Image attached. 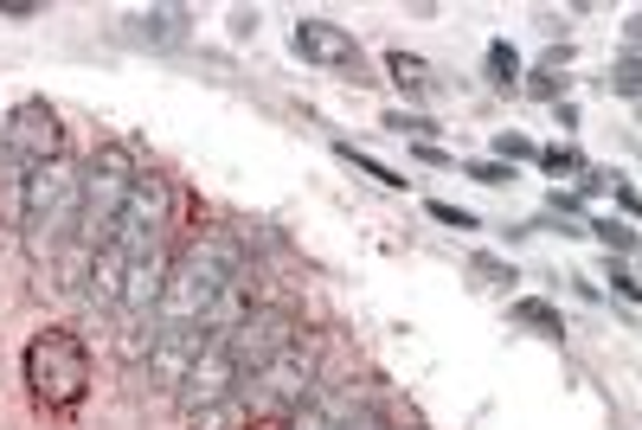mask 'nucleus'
<instances>
[{
	"label": "nucleus",
	"instance_id": "1",
	"mask_svg": "<svg viewBox=\"0 0 642 430\" xmlns=\"http://www.w3.org/2000/svg\"><path fill=\"white\" fill-rule=\"evenodd\" d=\"M238 277H244V251H238V238L200 231L187 251H174L167 295H161V308H154V321H148V341H154V334H206L213 315H218V302L231 295Z\"/></svg>",
	"mask_w": 642,
	"mask_h": 430
},
{
	"label": "nucleus",
	"instance_id": "2",
	"mask_svg": "<svg viewBox=\"0 0 642 430\" xmlns=\"http://www.w3.org/2000/svg\"><path fill=\"white\" fill-rule=\"evenodd\" d=\"M20 238H26V251H33V264L39 270H52V257L72 244L77 251V218H84V167H77L72 154H59V161H46L39 174H26L20 180Z\"/></svg>",
	"mask_w": 642,
	"mask_h": 430
},
{
	"label": "nucleus",
	"instance_id": "3",
	"mask_svg": "<svg viewBox=\"0 0 642 430\" xmlns=\"http://www.w3.org/2000/svg\"><path fill=\"white\" fill-rule=\"evenodd\" d=\"M136 180H142V167H136V148L129 142H103L84 161V218H77V270L84 277H90V257L103 244H116L123 213L136 200Z\"/></svg>",
	"mask_w": 642,
	"mask_h": 430
},
{
	"label": "nucleus",
	"instance_id": "4",
	"mask_svg": "<svg viewBox=\"0 0 642 430\" xmlns=\"http://www.w3.org/2000/svg\"><path fill=\"white\" fill-rule=\"evenodd\" d=\"M322 359H328V341H322L315 328H302V334H295L284 354L264 366V372H251V379H244V392H238V399H244L257 418H284V425H289V418L315 399Z\"/></svg>",
	"mask_w": 642,
	"mask_h": 430
},
{
	"label": "nucleus",
	"instance_id": "5",
	"mask_svg": "<svg viewBox=\"0 0 642 430\" xmlns=\"http://www.w3.org/2000/svg\"><path fill=\"white\" fill-rule=\"evenodd\" d=\"M26 392L46 405V412H72L77 399L90 392V354L72 328H46L26 341Z\"/></svg>",
	"mask_w": 642,
	"mask_h": 430
},
{
	"label": "nucleus",
	"instance_id": "6",
	"mask_svg": "<svg viewBox=\"0 0 642 430\" xmlns=\"http://www.w3.org/2000/svg\"><path fill=\"white\" fill-rule=\"evenodd\" d=\"M59 154H65V116H59L46 97H26V103H13V110H7L0 167H7L13 180L39 174V167H46V161H59Z\"/></svg>",
	"mask_w": 642,
	"mask_h": 430
},
{
	"label": "nucleus",
	"instance_id": "7",
	"mask_svg": "<svg viewBox=\"0 0 642 430\" xmlns=\"http://www.w3.org/2000/svg\"><path fill=\"white\" fill-rule=\"evenodd\" d=\"M238 385H244V372H238V359H231V341H225V328H206V347L193 359V372L180 379V392H174V405H180V418H213L225 412L231 399H238Z\"/></svg>",
	"mask_w": 642,
	"mask_h": 430
},
{
	"label": "nucleus",
	"instance_id": "8",
	"mask_svg": "<svg viewBox=\"0 0 642 430\" xmlns=\"http://www.w3.org/2000/svg\"><path fill=\"white\" fill-rule=\"evenodd\" d=\"M295 334H302V321H295V308H289V302H251V308L225 328L231 359H238V372H244V379H251V372H264V366L295 341ZM238 392H244V385H238Z\"/></svg>",
	"mask_w": 642,
	"mask_h": 430
},
{
	"label": "nucleus",
	"instance_id": "9",
	"mask_svg": "<svg viewBox=\"0 0 642 430\" xmlns=\"http://www.w3.org/2000/svg\"><path fill=\"white\" fill-rule=\"evenodd\" d=\"M295 52L309 65H322V72H366L360 39L348 26H335V20H295Z\"/></svg>",
	"mask_w": 642,
	"mask_h": 430
},
{
	"label": "nucleus",
	"instance_id": "10",
	"mask_svg": "<svg viewBox=\"0 0 642 430\" xmlns=\"http://www.w3.org/2000/svg\"><path fill=\"white\" fill-rule=\"evenodd\" d=\"M200 347H206V334H154V341L142 347L148 385H154V392H180V379L193 372Z\"/></svg>",
	"mask_w": 642,
	"mask_h": 430
},
{
	"label": "nucleus",
	"instance_id": "11",
	"mask_svg": "<svg viewBox=\"0 0 642 430\" xmlns=\"http://www.w3.org/2000/svg\"><path fill=\"white\" fill-rule=\"evenodd\" d=\"M360 412H366V385H341V392H315L284 430H341L348 418H360Z\"/></svg>",
	"mask_w": 642,
	"mask_h": 430
},
{
	"label": "nucleus",
	"instance_id": "12",
	"mask_svg": "<svg viewBox=\"0 0 642 430\" xmlns=\"http://www.w3.org/2000/svg\"><path fill=\"white\" fill-rule=\"evenodd\" d=\"M386 77H392V84H399L405 97H430V84H437V77H430V65L418 59V52H386Z\"/></svg>",
	"mask_w": 642,
	"mask_h": 430
},
{
	"label": "nucleus",
	"instance_id": "13",
	"mask_svg": "<svg viewBox=\"0 0 642 430\" xmlns=\"http://www.w3.org/2000/svg\"><path fill=\"white\" fill-rule=\"evenodd\" d=\"M489 77H495V90H520V52H514V46H507V39H495V46H489Z\"/></svg>",
	"mask_w": 642,
	"mask_h": 430
},
{
	"label": "nucleus",
	"instance_id": "14",
	"mask_svg": "<svg viewBox=\"0 0 642 430\" xmlns=\"http://www.w3.org/2000/svg\"><path fill=\"white\" fill-rule=\"evenodd\" d=\"M335 154H341V161H354L360 174H366V180H373V187H386V193H405V180H399V174H392V167H386V161H373V154H360V148H335Z\"/></svg>",
	"mask_w": 642,
	"mask_h": 430
},
{
	"label": "nucleus",
	"instance_id": "15",
	"mask_svg": "<svg viewBox=\"0 0 642 430\" xmlns=\"http://www.w3.org/2000/svg\"><path fill=\"white\" fill-rule=\"evenodd\" d=\"M514 321H527V328H540L546 341H566V321H559V315L546 308V302H533V295H527V302H514Z\"/></svg>",
	"mask_w": 642,
	"mask_h": 430
},
{
	"label": "nucleus",
	"instance_id": "16",
	"mask_svg": "<svg viewBox=\"0 0 642 430\" xmlns=\"http://www.w3.org/2000/svg\"><path fill=\"white\" fill-rule=\"evenodd\" d=\"M142 26L154 33V39H187V26H193V20H187V7H154Z\"/></svg>",
	"mask_w": 642,
	"mask_h": 430
},
{
	"label": "nucleus",
	"instance_id": "17",
	"mask_svg": "<svg viewBox=\"0 0 642 430\" xmlns=\"http://www.w3.org/2000/svg\"><path fill=\"white\" fill-rule=\"evenodd\" d=\"M591 238H597V244H610V251H637V244H642L624 218H597V225H591Z\"/></svg>",
	"mask_w": 642,
	"mask_h": 430
},
{
	"label": "nucleus",
	"instance_id": "18",
	"mask_svg": "<svg viewBox=\"0 0 642 430\" xmlns=\"http://www.w3.org/2000/svg\"><path fill=\"white\" fill-rule=\"evenodd\" d=\"M520 90H527V97H540V103H559L566 77H559V72H527V77H520Z\"/></svg>",
	"mask_w": 642,
	"mask_h": 430
},
{
	"label": "nucleus",
	"instance_id": "19",
	"mask_svg": "<svg viewBox=\"0 0 642 430\" xmlns=\"http://www.w3.org/2000/svg\"><path fill=\"white\" fill-rule=\"evenodd\" d=\"M495 154L514 167V161H540V148L527 142V136H495Z\"/></svg>",
	"mask_w": 642,
	"mask_h": 430
},
{
	"label": "nucleus",
	"instance_id": "20",
	"mask_svg": "<svg viewBox=\"0 0 642 430\" xmlns=\"http://www.w3.org/2000/svg\"><path fill=\"white\" fill-rule=\"evenodd\" d=\"M469 174H476L482 187H507V180H514V167H507V161H469Z\"/></svg>",
	"mask_w": 642,
	"mask_h": 430
},
{
	"label": "nucleus",
	"instance_id": "21",
	"mask_svg": "<svg viewBox=\"0 0 642 430\" xmlns=\"http://www.w3.org/2000/svg\"><path fill=\"white\" fill-rule=\"evenodd\" d=\"M430 218H437V225H456V231H476V213H463V206H443V200H430Z\"/></svg>",
	"mask_w": 642,
	"mask_h": 430
},
{
	"label": "nucleus",
	"instance_id": "22",
	"mask_svg": "<svg viewBox=\"0 0 642 430\" xmlns=\"http://www.w3.org/2000/svg\"><path fill=\"white\" fill-rule=\"evenodd\" d=\"M610 289H617V295H624L630 308H637V302H642V277H637V270H624V264L610 270Z\"/></svg>",
	"mask_w": 642,
	"mask_h": 430
},
{
	"label": "nucleus",
	"instance_id": "23",
	"mask_svg": "<svg viewBox=\"0 0 642 430\" xmlns=\"http://www.w3.org/2000/svg\"><path fill=\"white\" fill-rule=\"evenodd\" d=\"M610 84H617L624 97H642V59H624V65H617V77H610Z\"/></svg>",
	"mask_w": 642,
	"mask_h": 430
},
{
	"label": "nucleus",
	"instance_id": "24",
	"mask_svg": "<svg viewBox=\"0 0 642 430\" xmlns=\"http://www.w3.org/2000/svg\"><path fill=\"white\" fill-rule=\"evenodd\" d=\"M540 167H546V174H571V167H578V154H571V148H546V154H540Z\"/></svg>",
	"mask_w": 642,
	"mask_h": 430
},
{
	"label": "nucleus",
	"instance_id": "25",
	"mask_svg": "<svg viewBox=\"0 0 642 430\" xmlns=\"http://www.w3.org/2000/svg\"><path fill=\"white\" fill-rule=\"evenodd\" d=\"M469 264H476V270H482V277H495V283H514V270H507V264H501V257H489V251H476V257H469Z\"/></svg>",
	"mask_w": 642,
	"mask_h": 430
},
{
	"label": "nucleus",
	"instance_id": "26",
	"mask_svg": "<svg viewBox=\"0 0 642 430\" xmlns=\"http://www.w3.org/2000/svg\"><path fill=\"white\" fill-rule=\"evenodd\" d=\"M392 129H405V136H418V142H425V136H437V129H430V123H418V116H392Z\"/></svg>",
	"mask_w": 642,
	"mask_h": 430
},
{
	"label": "nucleus",
	"instance_id": "27",
	"mask_svg": "<svg viewBox=\"0 0 642 430\" xmlns=\"http://www.w3.org/2000/svg\"><path fill=\"white\" fill-rule=\"evenodd\" d=\"M341 430H386V418H379V412L366 405V412H360V418H348V425H341Z\"/></svg>",
	"mask_w": 642,
	"mask_h": 430
},
{
	"label": "nucleus",
	"instance_id": "28",
	"mask_svg": "<svg viewBox=\"0 0 642 430\" xmlns=\"http://www.w3.org/2000/svg\"><path fill=\"white\" fill-rule=\"evenodd\" d=\"M617 206H624V213H637V218H642V193H630V187L617 180Z\"/></svg>",
	"mask_w": 642,
	"mask_h": 430
},
{
	"label": "nucleus",
	"instance_id": "29",
	"mask_svg": "<svg viewBox=\"0 0 642 430\" xmlns=\"http://www.w3.org/2000/svg\"><path fill=\"white\" fill-rule=\"evenodd\" d=\"M630 39L642 46V13H630Z\"/></svg>",
	"mask_w": 642,
	"mask_h": 430
},
{
	"label": "nucleus",
	"instance_id": "30",
	"mask_svg": "<svg viewBox=\"0 0 642 430\" xmlns=\"http://www.w3.org/2000/svg\"><path fill=\"white\" fill-rule=\"evenodd\" d=\"M0 136H7V116H0Z\"/></svg>",
	"mask_w": 642,
	"mask_h": 430
},
{
	"label": "nucleus",
	"instance_id": "31",
	"mask_svg": "<svg viewBox=\"0 0 642 430\" xmlns=\"http://www.w3.org/2000/svg\"><path fill=\"white\" fill-rule=\"evenodd\" d=\"M0 238H7V231H0Z\"/></svg>",
	"mask_w": 642,
	"mask_h": 430
}]
</instances>
